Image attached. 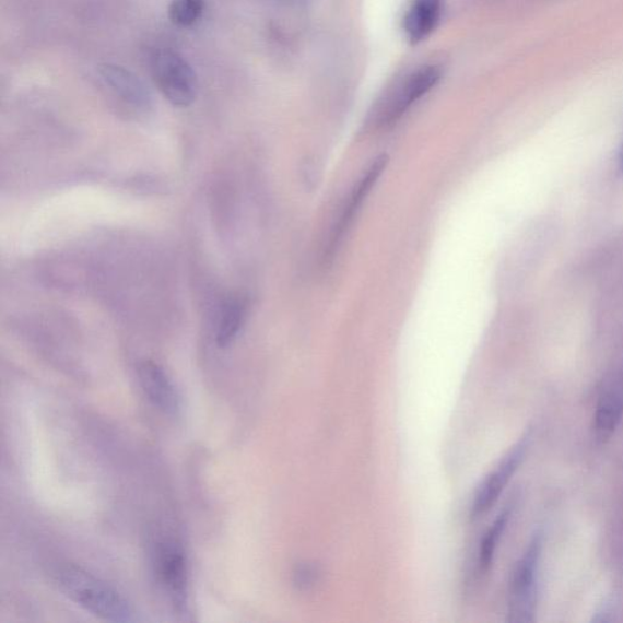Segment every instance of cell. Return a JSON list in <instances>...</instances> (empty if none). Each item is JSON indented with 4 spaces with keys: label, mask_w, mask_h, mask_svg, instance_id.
Listing matches in <instances>:
<instances>
[{
    "label": "cell",
    "mask_w": 623,
    "mask_h": 623,
    "mask_svg": "<svg viewBox=\"0 0 623 623\" xmlns=\"http://www.w3.org/2000/svg\"><path fill=\"white\" fill-rule=\"evenodd\" d=\"M245 317V305L238 297H231L223 304L216 331L219 348L227 349L238 337Z\"/></svg>",
    "instance_id": "obj_11"
},
{
    "label": "cell",
    "mask_w": 623,
    "mask_h": 623,
    "mask_svg": "<svg viewBox=\"0 0 623 623\" xmlns=\"http://www.w3.org/2000/svg\"><path fill=\"white\" fill-rule=\"evenodd\" d=\"M509 517L510 509H504L498 515V518L491 525V528L485 537H483L479 554V564L482 572L489 571V567L493 562L494 553H496L497 546L499 544L501 537L504 530H506Z\"/></svg>",
    "instance_id": "obj_13"
},
{
    "label": "cell",
    "mask_w": 623,
    "mask_h": 623,
    "mask_svg": "<svg viewBox=\"0 0 623 623\" xmlns=\"http://www.w3.org/2000/svg\"><path fill=\"white\" fill-rule=\"evenodd\" d=\"M138 379L144 393L161 412L176 415L180 410V397L168 373L153 361L139 364Z\"/></svg>",
    "instance_id": "obj_7"
},
{
    "label": "cell",
    "mask_w": 623,
    "mask_h": 623,
    "mask_svg": "<svg viewBox=\"0 0 623 623\" xmlns=\"http://www.w3.org/2000/svg\"><path fill=\"white\" fill-rule=\"evenodd\" d=\"M612 614H614V604H612L610 600H604V603L601 604L600 609L596 612L593 621L608 622L612 619Z\"/></svg>",
    "instance_id": "obj_15"
},
{
    "label": "cell",
    "mask_w": 623,
    "mask_h": 623,
    "mask_svg": "<svg viewBox=\"0 0 623 623\" xmlns=\"http://www.w3.org/2000/svg\"><path fill=\"white\" fill-rule=\"evenodd\" d=\"M205 9V0H172L168 7L171 23L179 27H190L198 23Z\"/></svg>",
    "instance_id": "obj_14"
},
{
    "label": "cell",
    "mask_w": 623,
    "mask_h": 623,
    "mask_svg": "<svg viewBox=\"0 0 623 623\" xmlns=\"http://www.w3.org/2000/svg\"><path fill=\"white\" fill-rule=\"evenodd\" d=\"M623 413L622 396L618 391H608L600 397L596 412V433L606 439L615 432Z\"/></svg>",
    "instance_id": "obj_12"
},
{
    "label": "cell",
    "mask_w": 623,
    "mask_h": 623,
    "mask_svg": "<svg viewBox=\"0 0 623 623\" xmlns=\"http://www.w3.org/2000/svg\"><path fill=\"white\" fill-rule=\"evenodd\" d=\"M542 551V533L537 532L528 550L515 567L509 593V621L528 623L533 621L536 609V574Z\"/></svg>",
    "instance_id": "obj_4"
},
{
    "label": "cell",
    "mask_w": 623,
    "mask_h": 623,
    "mask_svg": "<svg viewBox=\"0 0 623 623\" xmlns=\"http://www.w3.org/2000/svg\"><path fill=\"white\" fill-rule=\"evenodd\" d=\"M530 443V434H525L520 442L515 445L506 457L503 458L496 469L482 481L471 504V518L483 517L501 497L502 492L521 465L526 450Z\"/></svg>",
    "instance_id": "obj_5"
},
{
    "label": "cell",
    "mask_w": 623,
    "mask_h": 623,
    "mask_svg": "<svg viewBox=\"0 0 623 623\" xmlns=\"http://www.w3.org/2000/svg\"><path fill=\"white\" fill-rule=\"evenodd\" d=\"M619 166H620V171L621 174L623 175V143L620 150V155H619Z\"/></svg>",
    "instance_id": "obj_16"
},
{
    "label": "cell",
    "mask_w": 623,
    "mask_h": 623,
    "mask_svg": "<svg viewBox=\"0 0 623 623\" xmlns=\"http://www.w3.org/2000/svg\"><path fill=\"white\" fill-rule=\"evenodd\" d=\"M155 573L172 606L185 612L189 599V568L185 550L175 540H160L154 546Z\"/></svg>",
    "instance_id": "obj_3"
},
{
    "label": "cell",
    "mask_w": 623,
    "mask_h": 623,
    "mask_svg": "<svg viewBox=\"0 0 623 623\" xmlns=\"http://www.w3.org/2000/svg\"><path fill=\"white\" fill-rule=\"evenodd\" d=\"M98 74L107 95L126 109L145 111L152 106V94L132 71L114 63H104L98 69Z\"/></svg>",
    "instance_id": "obj_6"
},
{
    "label": "cell",
    "mask_w": 623,
    "mask_h": 623,
    "mask_svg": "<svg viewBox=\"0 0 623 623\" xmlns=\"http://www.w3.org/2000/svg\"><path fill=\"white\" fill-rule=\"evenodd\" d=\"M61 592L96 618L111 622L133 621V610L115 588L74 565H62L56 573Z\"/></svg>",
    "instance_id": "obj_1"
},
{
    "label": "cell",
    "mask_w": 623,
    "mask_h": 623,
    "mask_svg": "<svg viewBox=\"0 0 623 623\" xmlns=\"http://www.w3.org/2000/svg\"><path fill=\"white\" fill-rule=\"evenodd\" d=\"M444 0H413L404 16L403 28L412 45L433 34L443 14Z\"/></svg>",
    "instance_id": "obj_10"
},
{
    "label": "cell",
    "mask_w": 623,
    "mask_h": 623,
    "mask_svg": "<svg viewBox=\"0 0 623 623\" xmlns=\"http://www.w3.org/2000/svg\"><path fill=\"white\" fill-rule=\"evenodd\" d=\"M388 165V156H380L375 160L373 165L367 171V174L358 181L357 187H354L345 209L341 213V218L338 221L334 230L331 232L330 240L328 244L327 256L331 257L338 250L343 236L350 231L354 218L363 207V202L368 198L374 185H377L384 168Z\"/></svg>",
    "instance_id": "obj_8"
},
{
    "label": "cell",
    "mask_w": 623,
    "mask_h": 623,
    "mask_svg": "<svg viewBox=\"0 0 623 623\" xmlns=\"http://www.w3.org/2000/svg\"><path fill=\"white\" fill-rule=\"evenodd\" d=\"M439 79L442 70L435 66L424 67L411 73L395 92L388 111L385 113V121L397 120L414 103L422 99V96L432 91Z\"/></svg>",
    "instance_id": "obj_9"
},
{
    "label": "cell",
    "mask_w": 623,
    "mask_h": 623,
    "mask_svg": "<svg viewBox=\"0 0 623 623\" xmlns=\"http://www.w3.org/2000/svg\"><path fill=\"white\" fill-rule=\"evenodd\" d=\"M152 74L156 87L172 105L187 107L195 103L197 74L179 52L172 49L157 51L152 60Z\"/></svg>",
    "instance_id": "obj_2"
}]
</instances>
